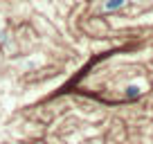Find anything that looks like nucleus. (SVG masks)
<instances>
[{
    "mask_svg": "<svg viewBox=\"0 0 153 144\" xmlns=\"http://www.w3.org/2000/svg\"><path fill=\"white\" fill-rule=\"evenodd\" d=\"M124 2H126V0H108V2L104 5V9L106 11H113V9H117V7H122Z\"/></svg>",
    "mask_w": 153,
    "mask_h": 144,
    "instance_id": "f257e3e1",
    "label": "nucleus"
}]
</instances>
